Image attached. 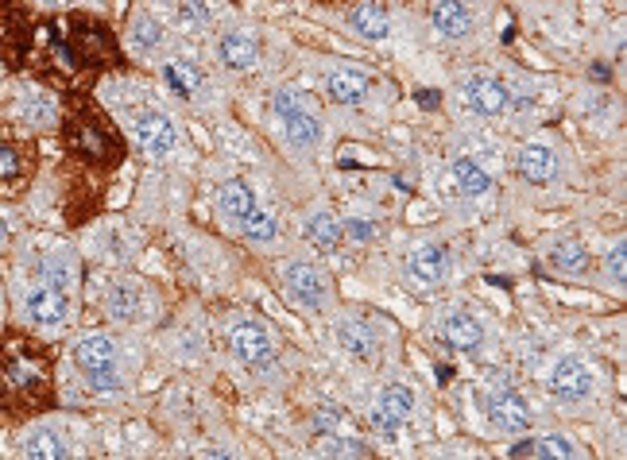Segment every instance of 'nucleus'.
I'll use <instances>...</instances> for the list:
<instances>
[{"label":"nucleus","instance_id":"obj_1","mask_svg":"<svg viewBox=\"0 0 627 460\" xmlns=\"http://www.w3.org/2000/svg\"><path fill=\"white\" fill-rule=\"evenodd\" d=\"M55 403V352L31 333L0 337V410L8 418H35Z\"/></svg>","mask_w":627,"mask_h":460},{"label":"nucleus","instance_id":"obj_2","mask_svg":"<svg viewBox=\"0 0 627 460\" xmlns=\"http://www.w3.org/2000/svg\"><path fill=\"white\" fill-rule=\"evenodd\" d=\"M74 368L93 395H120L124 391V368H120V345L113 333H86L74 341Z\"/></svg>","mask_w":627,"mask_h":460},{"label":"nucleus","instance_id":"obj_3","mask_svg":"<svg viewBox=\"0 0 627 460\" xmlns=\"http://www.w3.org/2000/svg\"><path fill=\"white\" fill-rule=\"evenodd\" d=\"M66 147H70L78 159L97 163V167H105V171L117 167L120 155H124L117 128H113L101 113H90V109L66 120Z\"/></svg>","mask_w":627,"mask_h":460},{"label":"nucleus","instance_id":"obj_4","mask_svg":"<svg viewBox=\"0 0 627 460\" xmlns=\"http://www.w3.org/2000/svg\"><path fill=\"white\" fill-rule=\"evenodd\" d=\"M279 287L287 294V302L299 306L302 314H310V317L333 314V279H329L318 263H310V259H291V263L279 271Z\"/></svg>","mask_w":627,"mask_h":460},{"label":"nucleus","instance_id":"obj_5","mask_svg":"<svg viewBox=\"0 0 627 460\" xmlns=\"http://www.w3.org/2000/svg\"><path fill=\"white\" fill-rule=\"evenodd\" d=\"M271 113L279 120V128H283V136H287V144L295 147V151H314V147L322 144V136H326V128H322V116L310 109V101L302 97L299 89H275V97H271Z\"/></svg>","mask_w":627,"mask_h":460},{"label":"nucleus","instance_id":"obj_6","mask_svg":"<svg viewBox=\"0 0 627 460\" xmlns=\"http://www.w3.org/2000/svg\"><path fill=\"white\" fill-rule=\"evenodd\" d=\"M546 391H550V399H558L562 406H581L597 395V372H593V364L585 356L562 352L550 364V372H546Z\"/></svg>","mask_w":627,"mask_h":460},{"label":"nucleus","instance_id":"obj_7","mask_svg":"<svg viewBox=\"0 0 627 460\" xmlns=\"http://www.w3.org/2000/svg\"><path fill=\"white\" fill-rule=\"evenodd\" d=\"M403 275L422 290L442 287L453 275V248L442 244V240H418L403 256Z\"/></svg>","mask_w":627,"mask_h":460},{"label":"nucleus","instance_id":"obj_8","mask_svg":"<svg viewBox=\"0 0 627 460\" xmlns=\"http://www.w3.org/2000/svg\"><path fill=\"white\" fill-rule=\"evenodd\" d=\"M20 310H24V321H28L31 329H62L70 321V310H74V294L31 279L28 290H24Z\"/></svg>","mask_w":627,"mask_h":460},{"label":"nucleus","instance_id":"obj_9","mask_svg":"<svg viewBox=\"0 0 627 460\" xmlns=\"http://www.w3.org/2000/svg\"><path fill=\"white\" fill-rule=\"evenodd\" d=\"M480 410L488 426H496L500 433H527L535 426V410L515 387H488L480 395Z\"/></svg>","mask_w":627,"mask_h":460},{"label":"nucleus","instance_id":"obj_10","mask_svg":"<svg viewBox=\"0 0 627 460\" xmlns=\"http://www.w3.org/2000/svg\"><path fill=\"white\" fill-rule=\"evenodd\" d=\"M411 414H415V391H411L407 383H384V387L376 391L372 406H368L372 430L384 433V437H399L403 426L411 422Z\"/></svg>","mask_w":627,"mask_h":460},{"label":"nucleus","instance_id":"obj_11","mask_svg":"<svg viewBox=\"0 0 627 460\" xmlns=\"http://www.w3.org/2000/svg\"><path fill=\"white\" fill-rule=\"evenodd\" d=\"M179 140V124L171 113H163V109H140L136 113V144L144 147V155L167 159L179 151Z\"/></svg>","mask_w":627,"mask_h":460},{"label":"nucleus","instance_id":"obj_12","mask_svg":"<svg viewBox=\"0 0 627 460\" xmlns=\"http://www.w3.org/2000/svg\"><path fill=\"white\" fill-rule=\"evenodd\" d=\"M229 352L244 368H264V364L275 360V337L260 321H237L229 329Z\"/></svg>","mask_w":627,"mask_h":460},{"label":"nucleus","instance_id":"obj_13","mask_svg":"<svg viewBox=\"0 0 627 460\" xmlns=\"http://www.w3.org/2000/svg\"><path fill=\"white\" fill-rule=\"evenodd\" d=\"M461 101L477 116H504L511 109V89L492 74H469L461 82Z\"/></svg>","mask_w":627,"mask_h":460},{"label":"nucleus","instance_id":"obj_14","mask_svg":"<svg viewBox=\"0 0 627 460\" xmlns=\"http://www.w3.org/2000/svg\"><path fill=\"white\" fill-rule=\"evenodd\" d=\"M260 55H264V43H260V35L252 28L233 24V28H225L217 35V62H221L225 70L244 74V70H252V66L260 62Z\"/></svg>","mask_w":627,"mask_h":460},{"label":"nucleus","instance_id":"obj_15","mask_svg":"<svg viewBox=\"0 0 627 460\" xmlns=\"http://www.w3.org/2000/svg\"><path fill=\"white\" fill-rule=\"evenodd\" d=\"M515 171H519L523 182H531V186H550L562 174V155H558V147L546 144V140H531V144L519 147Z\"/></svg>","mask_w":627,"mask_h":460},{"label":"nucleus","instance_id":"obj_16","mask_svg":"<svg viewBox=\"0 0 627 460\" xmlns=\"http://www.w3.org/2000/svg\"><path fill=\"white\" fill-rule=\"evenodd\" d=\"M438 341L453 348V352H461V356H473V352L484 348V325L469 310H449L438 321Z\"/></svg>","mask_w":627,"mask_h":460},{"label":"nucleus","instance_id":"obj_17","mask_svg":"<svg viewBox=\"0 0 627 460\" xmlns=\"http://www.w3.org/2000/svg\"><path fill=\"white\" fill-rule=\"evenodd\" d=\"M430 28L438 31V39L461 43L477 28V16L469 8V0H434L430 4Z\"/></svg>","mask_w":627,"mask_h":460},{"label":"nucleus","instance_id":"obj_18","mask_svg":"<svg viewBox=\"0 0 627 460\" xmlns=\"http://www.w3.org/2000/svg\"><path fill=\"white\" fill-rule=\"evenodd\" d=\"M345 28L360 43H388L391 39V16L380 0H360L345 12Z\"/></svg>","mask_w":627,"mask_h":460},{"label":"nucleus","instance_id":"obj_19","mask_svg":"<svg viewBox=\"0 0 627 460\" xmlns=\"http://www.w3.org/2000/svg\"><path fill=\"white\" fill-rule=\"evenodd\" d=\"M546 267H550L554 275H562V279H573V283H577V279H589L593 256H589V248H585L581 236H562V240L550 244Z\"/></svg>","mask_w":627,"mask_h":460},{"label":"nucleus","instance_id":"obj_20","mask_svg":"<svg viewBox=\"0 0 627 460\" xmlns=\"http://www.w3.org/2000/svg\"><path fill=\"white\" fill-rule=\"evenodd\" d=\"M101 310L109 321H120V325H136V321H144V290L136 287L132 279H113L109 287H105V298H101Z\"/></svg>","mask_w":627,"mask_h":460},{"label":"nucleus","instance_id":"obj_21","mask_svg":"<svg viewBox=\"0 0 627 460\" xmlns=\"http://www.w3.org/2000/svg\"><path fill=\"white\" fill-rule=\"evenodd\" d=\"M345 217H337V209L333 205H314L310 213H306V221H302V232H306V240L318 248V252H341L345 248V225H341Z\"/></svg>","mask_w":627,"mask_h":460},{"label":"nucleus","instance_id":"obj_22","mask_svg":"<svg viewBox=\"0 0 627 460\" xmlns=\"http://www.w3.org/2000/svg\"><path fill=\"white\" fill-rule=\"evenodd\" d=\"M368 93H372V78L357 70V66H337V70H329L326 78V97L333 105H341V109H360L364 101H368Z\"/></svg>","mask_w":627,"mask_h":460},{"label":"nucleus","instance_id":"obj_23","mask_svg":"<svg viewBox=\"0 0 627 460\" xmlns=\"http://www.w3.org/2000/svg\"><path fill=\"white\" fill-rule=\"evenodd\" d=\"M163 82H167L171 93L182 97V101H202L209 89L206 70H202L198 62H190V58H167V62H163Z\"/></svg>","mask_w":627,"mask_h":460},{"label":"nucleus","instance_id":"obj_24","mask_svg":"<svg viewBox=\"0 0 627 460\" xmlns=\"http://www.w3.org/2000/svg\"><path fill=\"white\" fill-rule=\"evenodd\" d=\"M508 453L511 457H558V460L585 457V449L577 441L562 437V433H523Z\"/></svg>","mask_w":627,"mask_h":460},{"label":"nucleus","instance_id":"obj_25","mask_svg":"<svg viewBox=\"0 0 627 460\" xmlns=\"http://www.w3.org/2000/svg\"><path fill=\"white\" fill-rule=\"evenodd\" d=\"M31 279H39V283H47V287H59V290H70V294H74V283H78V259H74L70 248H51V252L39 256Z\"/></svg>","mask_w":627,"mask_h":460},{"label":"nucleus","instance_id":"obj_26","mask_svg":"<svg viewBox=\"0 0 627 460\" xmlns=\"http://www.w3.org/2000/svg\"><path fill=\"white\" fill-rule=\"evenodd\" d=\"M449 178H453V186H457L465 198H484V194H492V174L484 171V163H477L473 155H457V159L449 163Z\"/></svg>","mask_w":627,"mask_h":460},{"label":"nucleus","instance_id":"obj_27","mask_svg":"<svg viewBox=\"0 0 627 460\" xmlns=\"http://www.w3.org/2000/svg\"><path fill=\"white\" fill-rule=\"evenodd\" d=\"M256 205V198H252V186L244 182V178H225L221 186H217V213L237 229L240 217L248 213Z\"/></svg>","mask_w":627,"mask_h":460},{"label":"nucleus","instance_id":"obj_28","mask_svg":"<svg viewBox=\"0 0 627 460\" xmlns=\"http://www.w3.org/2000/svg\"><path fill=\"white\" fill-rule=\"evenodd\" d=\"M20 453L24 457H70L74 445L62 437L59 426H31L20 441Z\"/></svg>","mask_w":627,"mask_h":460},{"label":"nucleus","instance_id":"obj_29","mask_svg":"<svg viewBox=\"0 0 627 460\" xmlns=\"http://www.w3.org/2000/svg\"><path fill=\"white\" fill-rule=\"evenodd\" d=\"M237 232L244 236V240L260 244V248H275V244L283 240V232H279V217L268 213V209H260V205H252V209L240 217Z\"/></svg>","mask_w":627,"mask_h":460},{"label":"nucleus","instance_id":"obj_30","mask_svg":"<svg viewBox=\"0 0 627 460\" xmlns=\"http://www.w3.org/2000/svg\"><path fill=\"white\" fill-rule=\"evenodd\" d=\"M337 341H341V348H345L349 356H357V360H372V356H376V333H372V325H368L364 317H345V321H337Z\"/></svg>","mask_w":627,"mask_h":460},{"label":"nucleus","instance_id":"obj_31","mask_svg":"<svg viewBox=\"0 0 627 460\" xmlns=\"http://www.w3.org/2000/svg\"><path fill=\"white\" fill-rule=\"evenodd\" d=\"M31 174V151L16 140H0V186H16Z\"/></svg>","mask_w":627,"mask_h":460},{"label":"nucleus","instance_id":"obj_32","mask_svg":"<svg viewBox=\"0 0 627 460\" xmlns=\"http://www.w3.org/2000/svg\"><path fill=\"white\" fill-rule=\"evenodd\" d=\"M132 43H136V51L140 55H155V51H163V43H167V31L155 24V16H136L132 20Z\"/></svg>","mask_w":627,"mask_h":460},{"label":"nucleus","instance_id":"obj_33","mask_svg":"<svg viewBox=\"0 0 627 460\" xmlns=\"http://www.w3.org/2000/svg\"><path fill=\"white\" fill-rule=\"evenodd\" d=\"M318 457H372V449L364 441L345 437V433H329L318 441Z\"/></svg>","mask_w":627,"mask_h":460},{"label":"nucleus","instance_id":"obj_34","mask_svg":"<svg viewBox=\"0 0 627 460\" xmlns=\"http://www.w3.org/2000/svg\"><path fill=\"white\" fill-rule=\"evenodd\" d=\"M213 24V8H209L206 0H182L179 8V28L186 35H198V31H206Z\"/></svg>","mask_w":627,"mask_h":460},{"label":"nucleus","instance_id":"obj_35","mask_svg":"<svg viewBox=\"0 0 627 460\" xmlns=\"http://www.w3.org/2000/svg\"><path fill=\"white\" fill-rule=\"evenodd\" d=\"M604 279L612 283L616 290H624V279H627V248L624 240H616L612 244V252L604 256Z\"/></svg>","mask_w":627,"mask_h":460},{"label":"nucleus","instance_id":"obj_36","mask_svg":"<svg viewBox=\"0 0 627 460\" xmlns=\"http://www.w3.org/2000/svg\"><path fill=\"white\" fill-rule=\"evenodd\" d=\"M8 240H12V229H8V221H4V217H0V252H4V248H8Z\"/></svg>","mask_w":627,"mask_h":460},{"label":"nucleus","instance_id":"obj_37","mask_svg":"<svg viewBox=\"0 0 627 460\" xmlns=\"http://www.w3.org/2000/svg\"><path fill=\"white\" fill-rule=\"evenodd\" d=\"M39 4H55V0H39Z\"/></svg>","mask_w":627,"mask_h":460}]
</instances>
